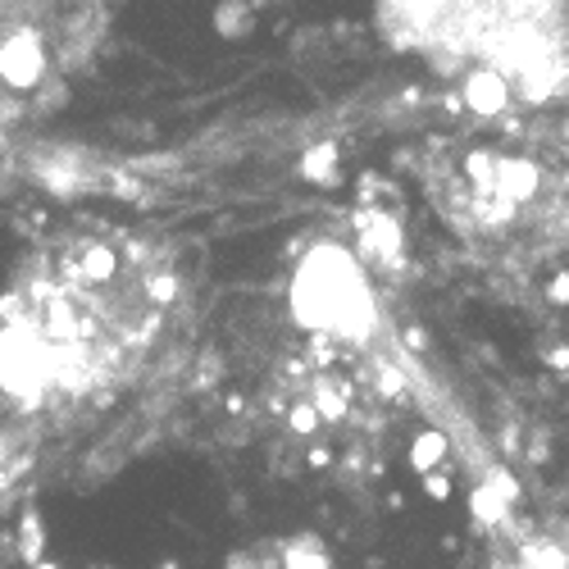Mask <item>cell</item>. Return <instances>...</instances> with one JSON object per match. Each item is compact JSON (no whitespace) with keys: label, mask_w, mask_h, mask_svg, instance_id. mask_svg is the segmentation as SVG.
Listing matches in <instances>:
<instances>
[{"label":"cell","mask_w":569,"mask_h":569,"mask_svg":"<svg viewBox=\"0 0 569 569\" xmlns=\"http://www.w3.org/2000/svg\"><path fill=\"white\" fill-rule=\"evenodd\" d=\"M169 297L164 260L137 237H60L0 306V392L37 406L106 388L156 342Z\"/></svg>","instance_id":"cell-1"},{"label":"cell","mask_w":569,"mask_h":569,"mask_svg":"<svg viewBox=\"0 0 569 569\" xmlns=\"http://www.w3.org/2000/svg\"><path fill=\"white\" fill-rule=\"evenodd\" d=\"M419 187L469 247L556 256L569 247V114L492 110L419 151Z\"/></svg>","instance_id":"cell-2"},{"label":"cell","mask_w":569,"mask_h":569,"mask_svg":"<svg viewBox=\"0 0 569 569\" xmlns=\"http://www.w3.org/2000/svg\"><path fill=\"white\" fill-rule=\"evenodd\" d=\"M378 28L479 114L569 106L565 0H378Z\"/></svg>","instance_id":"cell-3"},{"label":"cell","mask_w":569,"mask_h":569,"mask_svg":"<svg viewBox=\"0 0 569 569\" xmlns=\"http://www.w3.org/2000/svg\"><path fill=\"white\" fill-rule=\"evenodd\" d=\"M282 569H301V560H288V565H282ZM323 569V565H319Z\"/></svg>","instance_id":"cell-4"}]
</instances>
